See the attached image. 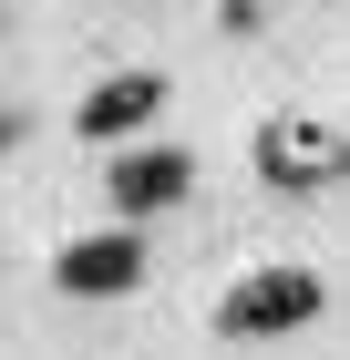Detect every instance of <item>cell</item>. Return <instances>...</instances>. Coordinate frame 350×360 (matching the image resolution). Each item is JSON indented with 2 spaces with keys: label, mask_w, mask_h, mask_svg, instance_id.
I'll return each mask as SVG.
<instances>
[{
  "label": "cell",
  "mask_w": 350,
  "mask_h": 360,
  "mask_svg": "<svg viewBox=\"0 0 350 360\" xmlns=\"http://www.w3.org/2000/svg\"><path fill=\"white\" fill-rule=\"evenodd\" d=\"M320 319V278L309 268H247L227 299H216V330L227 340H289Z\"/></svg>",
  "instance_id": "cell-1"
},
{
  "label": "cell",
  "mask_w": 350,
  "mask_h": 360,
  "mask_svg": "<svg viewBox=\"0 0 350 360\" xmlns=\"http://www.w3.org/2000/svg\"><path fill=\"white\" fill-rule=\"evenodd\" d=\"M258 175L289 195L330 186V175H350V134H330V124H309V113H278V124H258Z\"/></svg>",
  "instance_id": "cell-2"
},
{
  "label": "cell",
  "mask_w": 350,
  "mask_h": 360,
  "mask_svg": "<svg viewBox=\"0 0 350 360\" xmlns=\"http://www.w3.org/2000/svg\"><path fill=\"white\" fill-rule=\"evenodd\" d=\"M52 278L73 299H124V288H144V248L124 226H104V237H73V248L52 257Z\"/></svg>",
  "instance_id": "cell-3"
},
{
  "label": "cell",
  "mask_w": 350,
  "mask_h": 360,
  "mask_svg": "<svg viewBox=\"0 0 350 360\" xmlns=\"http://www.w3.org/2000/svg\"><path fill=\"white\" fill-rule=\"evenodd\" d=\"M113 206L124 217H165V206H186V186H196V165L175 155V144H144V155H113Z\"/></svg>",
  "instance_id": "cell-4"
},
{
  "label": "cell",
  "mask_w": 350,
  "mask_h": 360,
  "mask_svg": "<svg viewBox=\"0 0 350 360\" xmlns=\"http://www.w3.org/2000/svg\"><path fill=\"white\" fill-rule=\"evenodd\" d=\"M155 103H165V72H113V83L82 93L73 134H82V144H124L135 124H155Z\"/></svg>",
  "instance_id": "cell-5"
},
{
  "label": "cell",
  "mask_w": 350,
  "mask_h": 360,
  "mask_svg": "<svg viewBox=\"0 0 350 360\" xmlns=\"http://www.w3.org/2000/svg\"><path fill=\"white\" fill-rule=\"evenodd\" d=\"M0 144H11V113H0Z\"/></svg>",
  "instance_id": "cell-6"
}]
</instances>
